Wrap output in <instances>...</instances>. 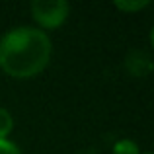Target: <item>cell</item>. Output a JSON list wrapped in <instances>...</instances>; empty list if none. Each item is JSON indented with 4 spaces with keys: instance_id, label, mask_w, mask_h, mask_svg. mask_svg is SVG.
<instances>
[{
    "instance_id": "obj_1",
    "label": "cell",
    "mask_w": 154,
    "mask_h": 154,
    "mask_svg": "<svg viewBox=\"0 0 154 154\" xmlns=\"http://www.w3.org/2000/svg\"><path fill=\"white\" fill-rule=\"evenodd\" d=\"M53 41L35 26H16L0 37V70L16 80L41 74L51 63Z\"/></svg>"
},
{
    "instance_id": "obj_2",
    "label": "cell",
    "mask_w": 154,
    "mask_h": 154,
    "mask_svg": "<svg viewBox=\"0 0 154 154\" xmlns=\"http://www.w3.org/2000/svg\"><path fill=\"white\" fill-rule=\"evenodd\" d=\"M29 12L39 29L49 31L60 27L70 16V4L66 0H33Z\"/></svg>"
},
{
    "instance_id": "obj_3",
    "label": "cell",
    "mask_w": 154,
    "mask_h": 154,
    "mask_svg": "<svg viewBox=\"0 0 154 154\" xmlns=\"http://www.w3.org/2000/svg\"><path fill=\"white\" fill-rule=\"evenodd\" d=\"M113 6L123 14H135V12H140L146 6H150V0H115Z\"/></svg>"
},
{
    "instance_id": "obj_4",
    "label": "cell",
    "mask_w": 154,
    "mask_h": 154,
    "mask_svg": "<svg viewBox=\"0 0 154 154\" xmlns=\"http://www.w3.org/2000/svg\"><path fill=\"white\" fill-rule=\"evenodd\" d=\"M14 131V115L6 107H0V139H10Z\"/></svg>"
},
{
    "instance_id": "obj_5",
    "label": "cell",
    "mask_w": 154,
    "mask_h": 154,
    "mask_svg": "<svg viewBox=\"0 0 154 154\" xmlns=\"http://www.w3.org/2000/svg\"><path fill=\"white\" fill-rule=\"evenodd\" d=\"M111 154H140V148L133 139H119L113 144Z\"/></svg>"
},
{
    "instance_id": "obj_6",
    "label": "cell",
    "mask_w": 154,
    "mask_h": 154,
    "mask_svg": "<svg viewBox=\"0 0 154 154\" xmlns=\"http://www.w3.org/2000/svg\"><path fill=\"white\" fill-rule=\"evenodd\" d=\"M0 154H23L20 146L10 139H0Z\"/></svg>"
},
{
    "instance_id": "obj_7",
    "label": "cell",
    "mask_w": 154,
    "mask_h": 154,
    "mask_svg": "<svg viewBox=\"0 0 154 154\" xmlns=\"http://www.w3.org/2000/svg\"><path fill=\"white\" fill-rule=\"evenodd\" d=\"M140 154H152V152H140Z\"/></svg>"
}]
</instances>
